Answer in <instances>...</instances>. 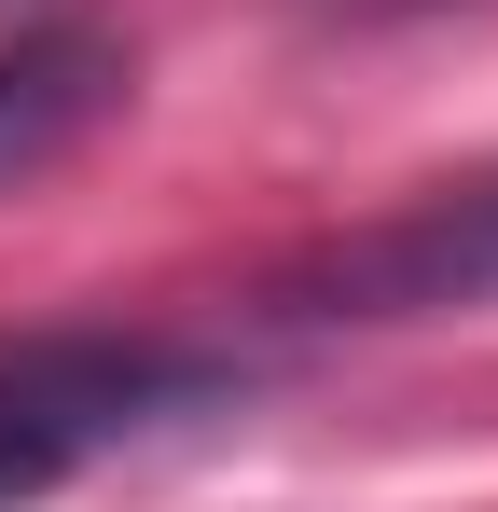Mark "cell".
<instances>
[{
	"instance_id": "2",
	"label": "cell",
	"mask_w": 498,
	"mask_h": 512,
	"mask_svg": "<svg viewBox=\"0 0 498 512\" xmlns=\"http://www.w3.org/2000/svg\"><path fill=\"white\" fill-rule=\"evenodd\" d=\"M305 319H457V305H498V180H457V194H415L388 222H360L346 250H319L291 277Z\"/></svg>"
},
{
	"instance_id": "3",
	"label": "cell",
	"mask_w": 498,
	"mask_h": 512,
	"mask_svg": "<svg viewBox=\"0 0 498 512\" xmlns=\"http://www.w3.org/2000/svg\"><path fill=\"white\" fill-rule=\"evenodd\" d=\"M111 97H125V42H97V28H42V42H14V56H0V194L42 180Z\"/></svg>"
},
{
	"instance_id": "1",
	"label": "cell",
	"mask_w": 498,
	"mask_h": 512,
	"mask_svg": "<svg viewBox=\"0 0 498 512\" xmlns=\"http://www.w3.org/2000/svg\"><path fill=\"white\" fill-rule=\"evenodd\" d=\"M222 402V360L208 346H166V333H28L0 346V512L14 499H56L70 471L125 457L139 429Z\"/></svg>"
}]
</instances>
